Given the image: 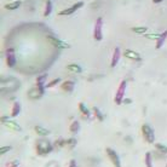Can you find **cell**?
I'll list each match as a JSON object with an SVG mask.
<instances>
[{
	"instance_id": "obj_1",
	"label": "cell",
	"mask_w": 167,
	"mask_h": 167,
	"mask_svg": "<svg viewBox=\"0 0 167 167\" xmlns=\"http://www.w3.org/2000/svg\"><path fill=\"white\" fill-rule=\"evenodd\" d=\"M52 147L51 142L47 139H39L37 142V151L39 155H45V154H49L52 151Z\"/></svg>"
},
{
	"instance_id": "obj_2",
	"label": "cell",
	"mask_w": 167,
	"mask_h": 167,
	"mask_svg": "<svg viewBox=\"0 0 167 167\" xmlns=\"http://www.w3.org/2000/svg\"><path fill=\"white\" fill-rule=\"evenodd\" d=\"M93 38L96 41L103 40V18L102 17H98L96 20L94 27H93Z\"/></svg>"
},
{
	"instance_id": "obj_3",
	"label": "cell",
	"mask_w": 167,
	"mask_h": 167,
	"mask_svg": "<svg viewBox=\"0 0 167 167\" xmlns=\"http://www.w3.org/2000/svg\"><path fill=\"white\" fill-rule=\"evenodd\" d=\"M85 5V3L84 1H76V3H74L70 7H67V8H64V10H61L59 12H58V16H69V15H73V13H75L78 10H80V8L82 7Z\"/></svg>"
},
{
	"instance_id": "obj_4",
	"label": "cell",
	"mask_w": 167,
	"mask_h": 167,
	"mask_svg": "<svg viewBox=\"0 0 167 167\" xmlns=\"http://www.w3.org/2000/svg\"><path fill=\"white\" fill-rule=\"evenodd\" d=\"M47 39L50 40V42L54 45L55 47L57 49H62V50H66V49H69L70 45L63 39H59V38H56L55 35H47Z\"/></svg>"
},
{
	"instance_id": "obj_5",
	"label": "cell",
	"mask_w": 167,
	"mask_h": 167,
	"mask_svg": "<svg viewBox=\"0 0 167 167\" xmlns=\"http://www.w3.org/2000/svg\"><path fill=\"white\" fill-rule=\"evenodd\" d=\"M126 86H127V82L126 80H122L118 87V91L115 93V98H114V101H115V103L119 105L122 103V101H124V96H125V91H126Z\"/></svg>"
},
{
	"instance_id": "obj_6",
	"label": "cell",
	"mask_w": 167,
	"mask_h": 167,
	"mask_svg": "<svg viewBox=\"0 0 167 167\" xmlns=\"http://www.w3.org/2000/svg\"><path fill=\"white\" fill-rule=\"evenodd\" d=\"M142 133H143L144 139L147 140L148 143H154V140H155V135H154V130L151 128L150 125L144 124V125L142 126Z\"/></svg>"
},
{
	"instance_id": "obj_7",
	"label": "cell",
	"mask_w": 167,
	"mask_h": 167,
	"mask_svg": "<svg viewBox=\"0 0 167 167\" xmlns=\"http://www.w3.org/2000/svg\"><path fill=\"white\" fill-rule=\"evenodd\" d=\"M5 57H6V64L8 68H13L16 66V54L13 49H7L5 52Z\"/></svg>"
},
{
	"instance_id": "obj_8",
	"label": "cell",
	"mask_w": 167,
	"mask_h": 167,
	"mask_svg": "<svg viewBox=\"0 0 167 167\" xmlns=\"http://www.w3.org/2000/svg\"><path fill=\"white\" fill-rule=\"evenodd\" d=\"M107 154H108V156H109V159H110V161L113 162V165L115 166V167H121V162H120V157H119V155L116 154V151L114 150V149H111V148H107Z\"/></svg>"
},
{
	"instance_id": "obj_9",
	"label": "cell",
	"mask_w": 167,
	"mask_h": 167,
	"mask_svg": "<svg viewBox=\"0 0 167 167\" xmlns=\"http://www.w3.org/2000/svg\"><path fill=\"white\" fill-rule=\"evenodd\" d=\"M46 79H47V74H41V75H39L38 79H37V87L40 90V92H41L42 94L45 93V89H46V85H45Z\"/></svg>"
},
{
	"instance_id": "obj_10",
	"label": "cell",
	"mask_w": 167,
	"mask_h": 167,
	"mask_svg": "<svg viewBox=\"0 0 167 167\" xmlns=\"http://www.w3.org/2000/svg\"><path fill=\"white\" fill-rule=\"evenodd\" d=\"M120 57H121V50L120 47H115L114 49V52H113V57H111V62H110V66L111 68H115L120 61Z\"/></svg>"
},
{
	"instance_id": "obj_11",
	"label": "cell",
	"mask_w": 167,
	"mask_h": 167,
	"mask_svg": "<svg viewBox=\"0 0 167 167\" xmlns=\"http://www.w3.org/2000/svg\"><path fill=\"white\" fill-rule=\"evenodd\" d=\"M124 56L128 59H132V61H140L142 59V57H140V55L138 52H136L135 50H130V49L124 51Z\"/></svg>"
},
{
	"instance_id": "obj_12",
	"label": "cell",
	"mask_w": 167,
	"mask_h": 167,
	"mask_svg": "<svg viewBox=\"0 0 167 167\" xmlns=\"http://www.w3.org/2000/svg\"><path fill=\"white\" fill-rule=\"evenodd\" d=\"M21 5H22L21 0H13V1H11V3L5 4V8L8 11H15V10H18V8L21 7Z\"/></svg>"
},
{
	"instance_id": "obj_13",
	"label": "cell",
	"mask_w": 167,
	"mask_h": 167,
	"mask_svg": "<svg viewBox=\"0 0 167 167\" xmlns=\"http://www.w3.org/2000/svg\"><path fill=\"white\" fill-rule=\"evenodd\" d=\"M4 125L7 127V128H10V130H13V131H17V132H20V131L22 130V127L17 124L16 121H13V120H5L4 121Z\"/></svg>"
},
{
	"instance_id": "obj_14",
	"label": "cell",
	"mask_w": 167,
	"mask_h": 167,
	"mask_svg": "<svg viewBox=\"0 0 167 167\" xmlns=\"http://www.w3.org/2000/svg\"><path fill=\"white\" fill-rule=\"evenodd\" d=\"M28 97L30 99H40L42 97V93L40 92L38 87H33V89H30L28 91Z\"/></svg>"
},
{
	"instance_id": "obj_15",
	"label": "cell",
	"mask_w": 167,
	"mask_h": 167,
	"mask_svg": "<svg viewBox=\"0 0 167 167\" xmlns=\"http://www.w3.org/2000/svg\"><path fill=\"white\" fill-rule=\"evenodd\" d=\"M166 40H167V30H163V32L160 34L159 39L156 40V44H155V49H156V50L161 49V47L163 46V44L166 42Z\"/></svg>"
},
{
	"instance_id": "obj_16",
	"label": "cell",
	"mask_w": 167,
	"mask_h": 167,
	"mask_svg": "<svg viewBox=\"0 0 167 167\" xmlns=\"http://www.w3.org/2000/svg\"><path fill=\"white\" fill-rule=\"evenodd\" d=\"M61 87H62V90L66 91V92H72V91H74L75 81H73V80H67V81L62 82Z\"/></svg>"
},
{
	"instance_id": "obj_17",
	"label": "cell",
	"mask_w": 167,
	"mask_h": 167,
	"mask_svg": "<svg viewBox=\"0 0 167 167\" xmlns=\"http://www.w3.org/2000/svg\"><path fill=\"white\" fill-rule=\"evenodd\" d=\"M34 130H35V132H37L39 136H41V137L49 136V135L51 133V131H50V130H47V128H45V127H42V126H39V125L35 126V127H34Z\"/></svg>"
},
{
	"instance_id": "obj_18",
	"label": "cell",
	"mask_w": 167,
	"mask_h": 167,
	"mask_svg": "<svg viewBox=\"0 0 167 167\" xmlns=\"http://www.w3.org/2000/svg\"><path fill=\"white\" fill-rule=\"evenodd\" d=\"M79 110H80V113L84 115L85 119H89L91 116V113H90V109L86 107L85 103H79Z\"/></svg>"
},
{
	"instance_id": "obj_19",
	"label": "cell",
	"mask_w": 167,
	"mask_h": 167,
	"mask_svg": "<svg viewBox=\"0 0 167 167\" xmlns=\"http://www.w3.org/2000/svg\"><path fill=\"white\" fill-rule=\"evenodd\" d=\"M132 32L139 35H145L148 33V27H145V25H137V27H132Z\"/></svg>"
},
{
	"instance_id": "obj_20",
	"label": "cell",
	"mask_w": 167,
	"mask_h": 167,
	"mask_svg": "<svg viewBox=\"0 0 167 167\" xmlns=\"http://www.w3.org/2000/svg\"><path fill=\"white\" fill-rule=\"evenodd\" d=\"M21 113V104L18 102H15L12 104V110H11V116L12 118H16L18 116V114Z\"/></svg>"
},
{
	"instance_id": "obj_21",
	"label": "cell",
	"mask_w": 167,
	"mask_h": 167,
	"mask_svg": "<svg viewBox=\"0 0 167 167\" xmlns=\"http://www.w3.org/2000/svg\"><path fill=\"white\" fill-rule=\"evenodd\" d=\"M52 8H54V4H52V0H47L46 5H45V11H44V16L49 17L52 13Z\"/></svg>"
},
{
	"instance_id": "obj_22",
	"label": "cell",
	"mask_w": 167,
	"mask_h": 167,
	"mask_svg": "<svg viewBox=\"0 0 167 167\" xmlns=\"http://www.w3.org/2000/svg\"><path fill=\"white\" fill-rule=\"evenodd\" d=\"M67 69L70 70V72H73V73H81V72H82V68L79 66V64H76V63H70V64H68V66H67Z\"/></svg>"
},
{
	"instance_id": "obj_23",
	"label": "cell",
	"mask_w": 167,
	"mask_h": 167,
	"mask_svg": "<svg viewBox=\"0 0 167 167\" xmlns=\"http://www.w3.org/2000/svg\"><path fill=\"white\" fill-rule=\"evenodd\" d=\"M80 130V124H79V121L74 120L72 124H70V132L73 133H78V131Z\"/></svg>"
},
{
	"instance_id": "obj_24",
	"label": "cell",
	"mask_w": 167,
	"mask_h": 167,
	"mask_svg": "<svg viewBox=\"0 0 167 167\" xmlns=\"http://www.w3.org/2000/svg\"><path fill=\"white\" fill-rule=\"evenodd\" d=\"M144 37L147 39H150V40H157V39H159V37H160V34H157V33H147Z\"/></svg>"
},
{
	"instance_id": "obj_25",
	"label": "cell",
	"mask_w": 167,
	"mask_h": 167,
	"mask_svg": "<svg viewBox=\"0 0 167 167\" xmlns=\"http://www.w3.org/2000/svg\"><path fill=\"white\" fill-rule=\"evenodd\" d=\"M59 82H61V79H59V78H56V79H54L52 81H50V82L46 84V89H51V87L56 86V85L59 84Z\"/></svg>"
},
{
	"instance_id": "obj_26",
	"label": "cell",
	"mask_w": 167,
	"mask_h": 167,
	"mask_svg": "<svg viewBox=\"0 0 167 167\" xmlns=\"http://www.w3.org/2000/svg\"><path fill=\"white\" fill-rule=\"evenodd\" d=\"M155 148H156L159 151H161V153H163V154H167V147H166V145H163V144H161V143H156V144H155Z\"/></svg>"
},
{
	"instance_id": "obj_27",
	"label": "cell",
	"mask_w": 167,
	"mask_h": 167,
	"mask_svg": "<svg viewBox=\"0 0 167 167\" xmlns=\"http://www.w3.org/2000/svg\"><path fill=\"white\" fill-rule=\"evenodd\" d=\"M93 111H94V115H96V118H97L99 121H103L104 120V116H103V114L99 111V109L98 108H93Z\"/></svg>"
},
{
	"instance_id": "obj_28",
	"label": "cell",
	"mask_w": 167,
	"mask_h": 167,
	"mask_svg": "<svg viewBox=\"0 0 167 167\" xmlns=\"http://www.w3.org/2000/svg\"><path fill=\"white\" fill-rule=\"evenodd\" d=\"M145 165H147V167H153V163H151V154H150V153H147V154H145Z\"/></svg>"
},
{
	"instance_id": "obj_29",
	"label": "cell",
	"mask_w": 167,
	"mask_h": 167,
	"mask_svg": "<svg viewBox=\"0 0 167 167\" xmlns=\"http://www.w3.org/2000/svg\"><path fill=\"white\" fill-rule=\"evenodd\" d=\"M11 149H12V148H11L10 145H5V147H1V148H0V154H1V155H3V154H6L7 151H10Z\"/></svg>"
},
{
	"instance_id": "obj_30",
	"label": "cell",
	"mask_w": 167,
	"mask_h": 167,
	"mask_svg": "<svg viewBox=\"0 0 167 167\" xmlns=\"http://www.w3.org/2000/svg\"><path fill=\"white\" fill-rule=\"evenodd\" d=\"M67 143L70 145V148H74L75 144H76V139L75 138H70L69 140H67Z\"/></svg>"
},
{
	"instance_id": "obj_31",
	"label": "cell",
	"mask_w": 167,
	"mask_h": 167,
	"mask_svg": "<svg viewBox=\"0 0 167 167\" xmlns=\"http://www.w3.org/2000/svg\"><path fill=\"white\" fill-rule=\"evenodd\" d=\"M66 143H67V142H66L64 139H58L57 142H56V145H57V147H63Z\"/></svg>"
},
{
	"instance_id": "obj_32",
	"label": "cell",
	"mask_w": 167,
	"mask_h": 167,
	"mask_svg": "<svg viewBox=\"0 0 167 167\" xmlns=\"http://www.w3.org/2000/svg\"><path fill=\"white\" fill-rule=\"evenodd\" d=\"M122 103H125V104H130V103H132V99H130V98H126L122 101Z\"/></svg>"
},
{
	"instance_id": "obj_33",
	"label": "cell",
	"mask_w": 167,
	"mask_h": 167,
	"mask_svg": "<svg viewBox=\"0 0 167 167\" xmlns=\"http://www.w3.org/2000/svg\"><path fill=\"white\" fill-rule=\"evenodd\" d=\"M69 167H76V162H75V160H72V161H70Z\"/></svg>"
}]
</instances>
